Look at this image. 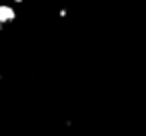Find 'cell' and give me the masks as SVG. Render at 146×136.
<instances>
[{
  "mask_svg": "<svg viewBox=\"0 0 146 136\" xmlns=\"http://www.w3.org/2000/svg\"><path fill=\"white\" fill-rule=\"evenodd\" d=\"M16 8L8 2H0V30H2L6 24H12L16 20Z\"/></svg>",
  "mask_w": 146,
  "mask_h": 136,
  "instance_id": "obj_1",
  "label": "cell"
},
{
  "mask_svg": "<svg viewBox=\"0 0 146 136\" xmlns=\"http://www.w3.org/2000/svg\"><path fill=\"white\" fill-rule=\"evenodd\" d=\"M58 16H60V18H66V16H68V10H66V8H60V10H58Z\"/></svg>",
  "mask_w": 146,
  "mask_h": 136,
  "instance_id": "obj_2",
  "label": "cell"
},
{
  "mask_svg": "<svg viewBox=\"0 0 146 136\" xmlns=\"http://www.w3.org/2000/svg\"><path fill=\"white\" fill-rule=\"evenodd\" d=\"M12 2H14V4H22V2H24V0H12Z\"/></svg>",
  "mask_w": 146,
  "mask_h": 136,
  "instance_id": "obj_3",
  "label": "cell"
}]
</instances>
